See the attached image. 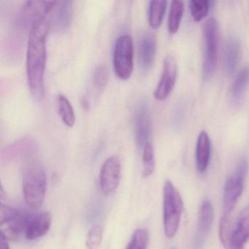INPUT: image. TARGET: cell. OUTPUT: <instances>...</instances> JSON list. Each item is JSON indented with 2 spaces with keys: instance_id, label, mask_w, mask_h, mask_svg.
<instances>
[{
  "instance_id": "1",
  "label": "cell",
  "mask_w": 249,
  "mask_h": 249,
  "mask_svg": "<svg viewBox=\"0 0 249 249\" xmlns=\"http://www.w3.org/2000/svg\"><path fill=\"white\" fill-rule=\"evenodd\" d=\"M50 24L47 20L39 21L30 30L27 50V75L29 88L36 100L45 95L44 74L46 64V38Z\"/></svg>"
},
{
  "instance_id": "2",
  "label": "cell",
  "mask_w": 249,
  "mask_h": 249,
  "mask_svg": "<svg viewBox=\"0 0 249 249\" xmlns=\"http://www.w3.org/2000/svg\"><path fill=\"white\" fill-rule=\"evenodd\" d=\"M47 186L46 171L38 161H29L23 171L22 189L29 206L38 208L44 202Z\"/></svg>"
},
{
  "instance_id": "3",
  "label": "cell",
  "mask_w": 249,
  "mask_h": 249,
  "mask_svg": "<svg viewBox=\"0 0 249 249\" xmlns=\"http://www.w3.org/2000/svg\"><path fill=\"white\" fill-rule=\"evenodd\" d=\"M164 234L167 238L175 237L181 220L183 211V202L181 195L170 180L164 183Z\"/></svg>"
},
{
  "instance_id": "4",
  "label": "cell",
  "mask_w": 249,
  "mask_h": 249,
  "mask_svg": "<svg viewBox=\"0 0 249 249\" xmlns=\"http://www.w3.org/2000/svg\"><path fill=\"white\" fill-rule=\"evenodd\" d=\"M30 213L2 204L0 209L1 234L8 240H19L24 237Z\"/></svg>"
},
{
  "instance_id": "5",
  "label": "cell",
  "mask_w": 249,
  "mask_h": 249,
  "mask_svg": "<svg viewBox=\"0 0 249 249\" xmlns=\"http://www.w3.org/2000/svg\"><path fill=\"white\" fill-rule=\"evenodd\" d=\"M249 164L246 157L240 159L234 173L227 178L224 183L223 191V208L224 213L230 214L232 212L243 193Z\"/></svg>"
},
{
  "instance_id": "6",
  "label": "cell",
  "mask_w": 249,
  "mask_h": 249,
  "mask_svg": "<svg viewBox=\"0 0 249 249\" xmlns=\"http://www.w3.org/2000/svg\"><path fill=\"white\" fill-rule=\"evenodd\" d=\"M204 60L202 76L208 81L213 75L216 68L218 50V26L216 20L210 18L203 27Z\"/></svg>"
},
{
  "instance_id": "7",
  "label": "cell",
  "mask_w": 249,
  "mask_h": 249,
  "mask_svg": "<svg viewBox=\"0 0 249 249\" xmlns=\"http://www.w3.org/2000/svg\"><path fill=\"white\" fill-rule=\"evenodd\" d=\"M113 61L116 75L120 79H129L134 68V45L130 36L124 35L117 39L113 51Z\"/></svg>"
},
{
  "instance_id": "8",
  "label": "cell",
  "mask_w": 249,
  "mask_h": 249,
  "mask_svg": "<svg viewBox=\"0 0 249 249\" xmlns=\"http://www.w3.org/2000/svg\"><path fill=\"white\" fill-rule=\"evenodd\" d=\"M57 2L28 1L21 8L17 19V29L20 33L30 31L39 21L46 19Z\"/></svg>"
},
{
  "instance_id": "9",
  "label": "cell",
  "mask_w": 249,
  "mask_h": 249,
  "mask_svg": "<svg viewBox=\"0 0 249 249\" xmlns=\"http://www.w3.org/2000/svg\"><path fill=\"white\" fill-rule=\"evenodd\" d=\"M122 177V164L119 157H109L102 166L100 173V185L102 192L109 195L116 191Z\"/></svg>"
},
{
  "instance_id": "10",
  "label": "cell",
  "mask_w": 249,
  "mask_h": 249,
  "mask_svg": "<svg viewBox=\"0 0 249 249\" xmlns=\"http://www.w3.org/2000/svg\"><path fill=\"white\" fill-rule=\"evenodd\" d=\"M151 133V113L149 105L142 101L135 114V135L137 146L143 148L148 142Z\"/></svg>"
},
{
  "instance_id": "11",
  "label": "cell",
  "mask_w": 249,
  "mask_h": 249,
  "mask_svg": "<svg viewBox=\"0 0 249 249\" xmlns=\"http://www.w3.org/2000/svg\"><path fill=\"white\" fill-rule=\"evenodd\" d=\"M177 62L173 56H167L164 59L162 73L159 81L154 96L156 100L163 101L170 95L177 79Z\"/></svg>"
},
{
  "instance_id": "12",
  "label": "cell",
  "mask_w": 249,
  "mask_h": 249,
  "mask_svg": "<svg viewBox=\"0 0 249 249\" xmlns=\"http://www.w3.org/2000/svg\"><path fill=\"white\" fill-rule=\"evenodd\" d=\"M52 215L49 212L31 213L24 237L33 241L47 234L52 226Z\"/></svg>"
},
{
  "instance_id": "13",
  "label": "cell",
  "mask_w": 249,
  "mask_h": 249,
  "mask_svg": "<svg viewBox=\"0 0 249 249\" xmlns=\"http://www.w3.org/2000/svg\"><path fill=\"white\" fill-rule=\"evenodd\" d=\"M249 240V204L246 205L233 226L230 249H244Z\"/></svg>"
},
{
  "instance_id": "14",
  "label": "cell",
  "mask_w": 249,
  "mask_h": 249,
  "mask_svg": "<svg viewBox=\"0 0 249 249\" xmlns=\"http://www.w3.org/2000/svg\"><path fill=\"white\" fill-rule=\"evenodd\" d=\"M52 18L53 29L57 33H65L69 29L73 14V2L61 1L56 2Z\"/></svg>"
},
{
  "instance_id": "15",
  "label": "cell",
  "mask_w": 249,
  "mask_h": 249,
  "mask_svg": "<svg viewBox=\"0 0 249 249\" xmlns=\"http://www.w3.org/2000/svg\"><path fill=\"white\" fill-rule=\"evenodd\" d=\"M157 39L147 33L141 37L138 46V60L141 68L148 70L152 66L157 52Z\"/></svg>"
},
{
  "instance_id": "16",
  "label": "cell",
  "mask_w": 249,
  "mask_h": 249,
  "mask_svg": "<svg viewBox=\"0 0 249 249\" xmlns=\"http://www.w3.org/2000/svg\"><path fill=\"white\" fill-rule=\"evenodd\" d=\"M241 54V43L235 36H230L226 43L224 51V70L228 75L235 72L240 62Z\"/></svg>"
},
{
  "instance_id": "17",
  "label": "cell",
  "mask_w": 249,
  "mask_h": 249,
  "mask_svg": "<svg viewBox=\"0 0 249 249\" xmlns=\"http://www.w3.org/2000/svg\"><path fill=\"white\" fill-rule=\"evenodd\" d=\"M211 145L209 136L205 131L199 133L196 141V165L197 171L203 173L209 165Z\"/></svg>"
},
{
  "instance_id": "18",
  "label": "cell",
  "mask_w": 249,
  "mask_h": 249,
  "mask_svg": "<svg viewBox=\"0 0 249 249\" xmlns=\"http://www.w3.org/2000/svg\"><path fill=\"white\" fill-rule=\"evenodd\" d=\"M213 220V208L209 199H205L202 201L199 207L198 214L197 222V240H202L207 235L211 227Z\"/></svg>"
},
{
  "instance_id": "19",
  "label": "cell",
  "mask_w": 249,
  "mask_h": 249,
  "mask_svg": "<svg viewBox=\"0 0 249 249\" xmlns=\"http://www.w3.org/2000/svg\"><path fill=\"white\" fill-rule=\"evenodd\" d=\"M249 84V66L245 67L236 77L231 89V99L234 104H238Z\"/></svg>"
},
{
  "instance_id": "20",
  "label": "cell",
  "mask_w": 249,
  "mask_h": 249,
  "mask_svg": "<svg viewBox=\"0 0 249 249\" xmlns=\"http://www.w3.org/2000/svg\"><path fill=\"white\" fill-rule=\"evenodd\" d=\"M167 8L166 1H151L148 8V22L151 28L157 30L161 26Z\"/></svg>"
},
{
  "instance_id": "21",
  "label": "cell",
  "mask_w": 249,
  "mask_h": 249,
  "mask_svg": "<svg viewBox=\"0 0 249 249\" xmlns=\"http://www.w3.org/2000/svg\"><path fill=\"white\" fill-rule=\"evenodd\" d=\"M36 148V145L34 140L31 138H23L16 142L14 145L8 147L5 152L9 155L12 154V157H27L34 152Z\"/></svg>"
},
{
  "instance_id": "22",
  "label": "cell",
  "mask_w": 249,
  "mask_h": 249,
  "mask_svg": "<svg viewBox=\"0 0 249 249\" xmlns=\"http://www.w3.org/2000/svg\"><path fill=\"white\" fill-rule=\"evenodd\" d=\"M184 5L181 1H173L170 6L168 18V30L170 34L178 31L183 18Z\"/></svg>"
},
{
  "instance_id": "23",
  "label": "cell",
  "mask_w": 249,
  "mask_h": 249,
  "mask_svg": "<svg viewBox=\"0 0 249 249\" xmlns=\"http://www.w3.org/2000/svg\"><path fill=\"white\" fill-rule=\"evenodd\" d=\"M58 110L62 122L68 127H72L75 123V112L69 100L63 94L58 97Z\"/></svg>"
},
{
  "instance_id": "24",
  "label": "cell",
  "mask_w": 249,
  "mask_h": 249,
  "mask_svg": "<svg viewBox=\"0 0 249 249\" xmlns=\"http://www.w3.org/2000/svg\"><path fill=\"white\" fill-rule=\"evenodd\" d=\"M219 237L224 249H230L233 225L230 214L224 213L219 223Z\"/></svg>"
},
{
  "instance_id": "25",
  "label": "cell",
  "mask_w": 249,
  "mask_h": 249,
  "mask_svg": "<svg viewBox=\"0 0 249 249\" xmlns=\"http://www.w3.org/2000/svg\"><path fill=\"white\" fill-rule=\"evenodd\" d=\"M142 176L145 178L149 177L155 169L156 161L154 149L152 144L148 142L142 148Z\"/></svg>"
},
{
  "instance_id": "26",
  "label": "cell",
  "mask_w": 249,
  "mask_h": 249,
  "mask_svg": "<svg viewBox=\"0 0 249 249\" xmlns=\"http://www.w3.org/2000/svg\"><path fill=\"white\" fill-rule=\"evenodd\" d=\"M211 2L207 0H192L189 2L191 15L195 21H200L209 12Z\"/></svg>"
},
{
  "instance_id": "27",
  "label": "cell",
  "mask_w": 249,
  "mask_h": 249,
  "mask_svg": "<svg viewBox=\"0 0 249 249\" xmlns=\"http://www.w3.org/2000/svg\"><path fill=\"white\" fill-rule=\"evenodd\" d=\"M149 240L148 230L138 229L134 231L126 249H147Z\"/></svg>"
},
{
  "instance_id": "28",
  "label": "cell",
  "mask_w": 249,
  "mask_h": 249,
  "mask_svg": "<svg viewBox=\"0 0 249 249\" xmlns=\"http://www.w3.org/2000/svg\"><path fill=\"white\" fill-rule=\"evenodd\" d=\"M103 238V228L101 226H94L89 231L86 240L87 249H99Z\"/></svg>"
},
{
  "instance_id": "29",
  "label": "cell",
  "mask_w": 249,
  "mask_h": 249,
  "mask_svg": "<svg viewBox=\"0 0 249 249\" xmlns=\"http://www.w3.org/2000/svg\"><path fill=\"white\" fill-rule=\"evenodd\" d=\"M108 81V72L106 67L101 65L96 68L93 76V84L96 89L99 91H103Z\"/></svg>"
},
{
  "instance_id": "30",
  "label": "cell",
  "mask_w": 249,
  "mask_h": 249,
  "mask_svg": "<svg viewBox=\"0 0 249 249\" xmlns=\"http://www.w3.org/2000/svg\"><path fill=\"white\" fill-rule=\"evenodd\" d=\"M183 112H184V107L183 104L178 105L176 109V114H175V124L178 126H180V122L183 117Z\"/></svg>"
},
{
  "instance_id": "31",
  "label": "cell",
  "mask_w": 249,
  "mask_h": 249,
  "mask_svg": "<svg viewBox=\"0 0 249 249\" xmlns=\"http://www.w3.org/2000/svg\"><path fill=\"white\" fill-rule=\"evenodd\" d=\"M0 249H10L8 239L2 234H0Z\"/></svg>"
},
{
  "instance_id": "32",
  "label": "cell",
  "mask_w": 249,
  "mask_h": 249,
  "mask_svg": "<svg viewBox=\"0 0 249 249\" xmlns=\"http://www.w3.org/2000/svg\"><path fill=\"white\" fill-rule=\"evenodd\" d=\"M82 105L83 107H84V108L87 109H87H89V100H87L85 97H83Z\"/></svg>"
}]
</instances>
